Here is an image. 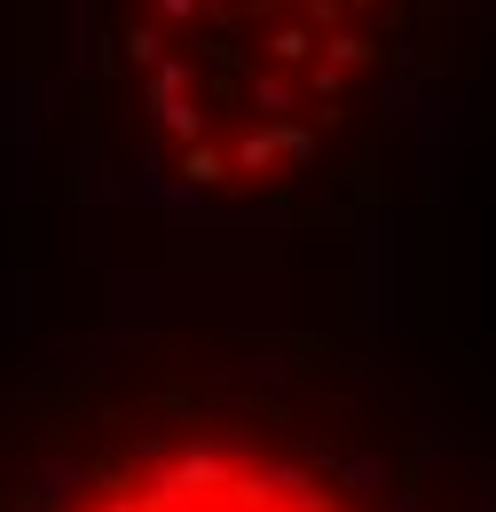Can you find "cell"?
<instances>
[{
  "label": "cell",
  "mask_w": 496,
  "mask_h": 512,
  "mask_svg": "<svg viewBox=\"0 0 496 512\" xmlns=\"http://www.w3.org/2000/svg\"><path fill=\"white\" fill-rule=\"evenodd\" d=\"M489 0H95V111L142 190L284 221L386 174Z\"/></svg>",
  "instance_id": "6da1fadb"
},
{
  "label": "cell",
  "mask_w": 496,
  "mask_h": 512,
  "mask_svg": "<svg viewBox=\"0 0 496 512\" xmlns=\"http://www.w3.org/2000/svg\"><path fill=\"white\" fill-rule=\"evenodd\" d=\"M16 512H386L378 489L300 426L174 410L79 449Z\"/></svg>",
  "instance_id": "7a4b0ae2"
}]
</instances>
